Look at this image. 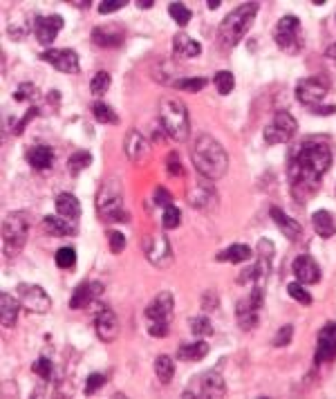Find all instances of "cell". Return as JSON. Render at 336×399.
Segmentation results:
<instances>
[{"label":"cell","mask_w":336,"mask_h":399,"mask_svg":"<svg viewBox=\"0 0 336 399\" xmlns=\"http://www.w3.org/2000/svg\"><path fill=\"white\" fill-rule=\"evenodd\" d=\"M332 166V148L323 139L307 137L290 153V191L296 202H310L319 193L321 179Z\"/></svg>","instance_id":"1"},{"label":"cell","mask_w":336,"mask_h":399,"mask_svg":"<svg viewBox=\"0 0 336 399\" xmlns=\"http://www.w3.org/2000/svg\"><path fill=\"white\" fill-rule=\"evenodd\" d=\"M191 159H193V166L197 173L202 177L211 179V182L224 177L229 170V153L224 150V146L211 135H200L193 141Z\"/></svg>","instance_id":"2"},{"label":"cell","mask_w":336,"mask_h":399,"mask_svg":"<svg viewBox=\"0 0 336 399\" xmlns=\"http://www.w3.org/2000/svg\"><path fill=\"white\" fill-rule=\"evenodd\" d=\"M258 9H260V3H245L222 18V23L218 27L220 50H224V52L233 50V47L245 39L247 32L251 30V25L256 21Z\"/></svg>","instance_id":"3"},{"label":"cell","mask_w":336,"mask_h":399,"mask_svg":"<svg viewBox=\"0 0 336 399\" xmlns=\"http://www.w3.org/2000/svg\"><path fill=\"white\" fill-rule=\"evenodd\" d=\"M159 126L170 139L186 141L191 135V117L184 101L177 97H164L159 101Z\"/></svg>","instance_id":"4"},{"label":"cell","mask_w":336,"mask_h":399,"mask_svg":"<svg viewBox=\"0 0 336 399\" xmlns=\"http://www.w3.org/2000/svg\"><path fill=\"white\" fill-rule=\"evenodd\" d=\"M97 213L101 222H128L123 209V186L119 177H108L97 193Z\"/></svg>","instance_id":"5"},{"label":"cell","mask_w":336,"mask_h":399,"mask_svg":"<svg viewBox=\"0 0 336 399\" xmlns=\"http://www.w3.org/2000/svg\"><path fill=\"white\" fill-rule=\"evenodd\" d=\"M32 218L27 211H12L3 222V251L7 258L18 256L23 251V247L30 236Z\"/></svg>","instance_id":"6"},{"label":"cell","mask_w":336,"mask_h":399,"mask_svg":"<svg viewBox=\"0 0 336 399\" xmlns=\"http://www.w3.org/2000/svg\"><path fill=\"white\" fill-rule=\"evenodd\" d=\"M274 41L285 54L296 56L303 50V27L299 16L287 14L274 27Z\"/></svg>","instance_id":"7"},{"label":"cell","mask_w":336,"mask_h":399,"mask_svg":"<svg viewBox=\"0 0 336 399\" xmlns=\"http://www.w3.org/2000/svg\"><path fill=\"white\" fill-rule=\"evenodd\" d=\"M296 128H299V123H296V119L292 117V112L278 110L263 130L265 144H269V146L287 144V141L296 135Z\"/></svg>","instance_id":"8"},{"label":"cell","mask_w":336,"mask_h":399,"mask_svg":"<svg viewBox=\"0 0 336 399\" xmlns=\"http://www.w3.org/2000/svg\"><path fill=\"white\" fill-rule=\"evenodd\" d=\"M265 305V290L263 285H254L251 294L247 299L238 301V308H236V317L238 323L242 330H254L260 321V310Z\"/></svg>","instance_id":"9"},{"label":"cell","mask_w":336,"mask_h":399,"mask_svg":"<svg viewBox=\"0 0 336 399\" xmlns=\"http://www.w3.org/2000/svg\"><path fill=\"white\" fill-rule=\"evenodd\" d=\"M143 256L150 265H155L159 269H166L173 265V247L164 233H148L143 238Z\"/></svg>","instance_id":"10"},{"label":"cell","mask_w":336,"mask_h":399,"mask_svg":"<svg viewBox=\"0 0 336 399\" xmlns=\"http://www.w3.org/2000/svg\"><path fill=\"white\" fill-rule=\"evenodd\" d=\"M18 301L25 310L34 312V314H45L52 308V299L41 285H30V283H21L18 285Z\"/></svg>","instance_id":"11"},{"label":"cell","mask_w":336,"mask_h":399,"mask_svg":"<svg viewBox=\"0 0 336 399\" xmlns=\"http://www.w3.org/2000/svg\"><path fill=\"white\" fill-rule=\"evenodd\" d=\"M186 202L191 206L200 209V211H211V209L218 206V191L211 179L202 177L195 179L193 184L186 188Z\"/></svg>","instance_id":"12"},{"label":"cell","mask_w":336,"mask_h":399,"mask_svg":"<svg viewBox=\"0 0 336 399\" xmlns=\"http://www.w3.org/2000/svg\"><path fill=\"white\" fill-rule=\"evenodd\" d=\"M328 90H330V83L323 77H310L299 81V85H296V99L312 110L316 106H321V101L328 97Z\"/></svg>","instance_id":"13"},{"label":"cell","mask_w":336,"mask_h":399,"mask_svg":"<svg viewBox=\"0 0 336 399\" xmlns=\"http://www.w3.org/2000/svg\"><path fill=\"white\" fill-rule=\"evenodd\" d=\"M41 61L50 63L52 68H56L63 74H79L81 65H79V54L74 50H67V47H50L41 54Z\"/></svg>","instance_id":"14"},{"label":"cell","mask_w":336,"mask_h":399,"mask_svg":"<svg viewBox=\"0 0 336 399\" xmlns=\"http://www.w3.org/2000/svg\"><path fill=\"white\" fill-rule=\"evenodd\" d=\"M336 357V321L325 323L316 337V350H314V364H328Z\"/></svg>","instance_id":"15"},{"label":"cell","mask_w":336,"mask_h":399,"mask_svg":"<svg viewBox=\"0 0 336 399\" xmlns=\"http://www.w3.org/2000/svg\"><path fill=\"white\" fill-rule=\"evenodd\" d=\"M63 16L59 14H52V16H36L34 18V23H32V30H34V36H36V41L45 45V47H50L54 41H56V36H59V32L63 30Z\"/></svg>","instance_id":"16"},{"label":"cell","mask_w":336,"mask_h":399,"mask_svg":"<svg viewBox=\"0 0 336 399\" xmlns=\"http://www.w3.org/2000/svg\"><path fill=\"white\" fill-rule=\"evenodd\" d=\"M94 332H97V337L103 341V344H112V341H117L119 319L110 308L101 305L97 310V314H94Z\"/></svg>","instance_id":"17"},{"label":"cell","mask_w":336,"mask_h":399,"mask_svg":"<svg viewBox=\"0 0 336 399\" xmlns=\"http://www.w3.org/2000/svg\"><path fill=\"white\" fill-rule=\"evenodd\" d=\"M191 391L200 397H224L227 384H224V379L220 377L218 370H209V373L197 377V384H195V388L191 386Z\"/></svg>","instance_id":"18"},{"label":"cell","mask_w":336,"mask_h":399,"mask_svg":"<svg viewBox=\"0 0 336 399\" xmlns=\"http://www.w3.org/2000/svg\"><path fill=\"white\" fill-rule=\"evenodd\" d=\"M292 272H294L296 281L303 283V285H316V283L321 281V267H319V263H316L312 256H307V254H301L299 258L294 260Z\"/></svg>","instance_id":"19"},{"label":"cell","mask_w":336,"mask_h":399,"mask_svg":"<svg viewBox=\"0 0 336 399\" xmlns=\"http://www.w3.org/2000/svg\"><path fill=\"white\" fill-rule=\"evenodd\" d=\"M103 292V285L101 283H94V281H83L76 285V290L72 292V299H70V308L72 310H83V308H90L97 296Z\"/></svg>","instance_id":"20"},{"label":"cell","mask_w":336,"mask_h":399,"mask_svg":"<svg viewBox=\"0 0 336 399\" xmlns=\"http://www.w3.org/2000/svg\"><path fill=\"white\" fill-rule=\"evenodd\" d=\"M123 150H126L128 159L132 164H141L143 159L148 157L150 153V146H148V139L141 135L139 130H128L126 132V139H123Z\"/></svg>","instance_id":"21"},{"label":"cell","mask_w":336,"mask_h":399,"mask_svg":"<svg viewBox=\"0 0 336 399\" xmlns=\"http://www.w3.org/2000/svg\"><path fill=\"white\" fill-rule=\"evenodd\" d=\"M173 308H175V299L170 292H159L155 299L148 303L146 308V319L148 321H170Z\"/></svg>","instance_id":"22"},{"label":"cell","mask_w":336,"mask_h":399,"mask_svg":"<svg viewBox=\"0 0 336 399\" xmlns=\"http://www.w3.org/2000/svg\"><path fill=\"white\" fill-rule=\"evenodd\" d=\"M123 30L119 25H99L92 30V43L97 47H105V50H110V47H121L123 45Z\"/></svg>","instance_id":"23"},{"label":"cell","mask_w":336,"mask_h":399,"mask_svg":"<svg viewBox=\"0 0 336 399\" xmlns=\"http://www.w3.org/2000/svg\"><path fill=\"white\" fill-rule=\"evenodd\" d=\"M269 215L274 218V222H276L278 229L283 231V236H287V238H290L292 242L303 238V224H301L299 220H294V218L287 215L283 209L272 206V209H269Z\"/></svg>","instance_id":"24"},{"label":"cell","mask_w":336,"mask_h":399,"mask_svg":"<svg viewBox=\"0 0 336 399\" xmlns=\"http://www.w3.org/2000/svg\"><path fill=\"white\" fill-rule=\"evenodd\" d=\"M202 54V45L191 39L188 34L179 32L173 36V56H177V59H197Z\"/></svg>","instance_id":"25"},{"label":"cell","mask_w":336,"mask_h":399,"mask_svg":"<svg viewBox=\"0 0 336 399\" xmlns=\"http://www.w3.org/2000/svg\"><path fill=\"white\" fill-rule=\"evenodd\" d=\"M43 227L54 238H65V236L76 233V220H70V218H63V215H45Z\"/></svg>","instance_id":"26"},{"label":"cell","mask_w":336,"mask_h":399,"mask_svg":"<svg viewBox=\"0 0 336 399\" xmlns=\"http://www.w3.org/2000/svg\"><path fill=\"white\" fill-rule=\"evenodd\" d=\"M27 161H30V166L36 168V170L52 168V164H54V150H52V146L34 144L30 150H27Z\"/></svg>","instance_id":"27"},{"label":"cell","mask_w":336,"mask_h":399,"mask_svg":"<svg viewBox=\"0 0 336 399\" xmlns=\"http://www.w3.org/2000/svg\"><path fill=\"white\" fill-rule=\"evenodd\" d=\"M18 312H21V301L14 299L12 294L7 292L0 294V323H3V328L14 326L18 319Z\"/></svg>","instance_id":"28"},{"label":"cell","mask_w":336,"mask_h":399,"mask_svg":"<svg viewBox=\"0 0 336 399\" xmlns=\"http://www.w3.org/2000/svg\"><path fill=\"white\" fill-rule=\"evenodd\" d=\"M312 227L321 238H332L336 233V218L328 211V209H321V211H314Z\"/></svg>","instance_id":"29"},{"label":"cell","mask_w":336,"mask_h":399,"mask_svg":"<svg viewBox=\"0 0 336 399\" xmlns=\"http://www.w3.org/2000/svg\"><path fill=\"white\" fill-rule=\"evenodd\" d=\"M56 211L63 218H70V220H79L81 215V204L72 193H59L56 195Z\"/></svg>","instance_id":"30"},{"label":"cell","mask_w":336,"mask_h":399,"mask_svg":"<svg viewBox=\"0 0 336 399\" xmlns=\"http://www.w3.org/2000/svg\"><path fill=\"white\" fill-rule=\"evenodd\" d=\"M251 256H254L251 247L238 242V245H231V247H227V249L220 251L215 256V260H220V263H247Z\"/></svg>","instance_id":"31"},{"label":"cell","mask_w":336,"mask_h":399,"mask_svg":"<svg viewBox=\"0 0 336 399\" xmlns=\"http://www.w3.org/2000/svg\"><path fill=\"white\" fill-rule=\"evenodd\" d=\"M209 355V344L204 341H193V344H182L177 348V359L179 361H202Z\"/></svg>","instance_id":"32"},{"label":"cell","mask_w":336,"mask_h":399,"mask_svg":"<svg viewBox=\"0 0 336 399\" xmlns=\"http://www.w3.org/2000/svg\"><path fill=\"white\" fill-rule=\"evenodd\" d=\"M155 375H157V379L161 384H170V379H173V375H175V361H173L168 355H159L157 359H155Z\"/></svg>","instance_id":"33"},{"label":"cell","mask_w":336,"mask_h":399,"mask_svg":"<svg viewBox=\"0 0 336 399\" xmlns=\"http://www.w3.org/2000/svg\"><path fill=\"white\" fill-rule=\"evenodd\" d=\"M92 164V155H90V150H76V153L67 159V170H70V175H79L83 173L85 168H88Z\"/></svg>","instance_id":"34"},{"label":"cell","mask_w":336,"mask_h":399,"mask_svg":"<svg viewBox=\"0 0 336 399\" xmlns=\"http://www.w3.org/2000/svg\"><path fill=\"white\" fill-rule=\"evenodd\" d=\"M213 85H215V90H218L220 94H222V97H227V94H231L233 88H236V77H233V72H229V70H220V72H215Z\"/></svg>","instance_id":"35"},{"label":"cell","mask_w":336,"mask_h":399,"mask_svg":"<svg viewBox=\"0 0 336 399\" xmlns=\"http://www.w3.org/2000/svg\"><path fill=\"white\" fill-rule=\"evenodd\" d=\"M92 115L99 123H117L119 121L117 112H114L108 103H103V101H94L92 103Z\"/></svg>","instance_id":"36"},{"label":"cell","mask_w":336,"mask_h":399,"mask_svg":"<svg viewBox=\"0 0 336 399\" xmlns=\"http://www.w3.org/2000/svg\"><path fill=\"white\" fill-rule=\"evenodd\" d=\"M54 263H56V267H59V269H72L76 265L74 247H61V249L54 254Z\"/></svg>","instance_id":"37"},{"label":"cell","mask_w":336,"mask_h":399,"mask_svg":"<svg viewBox=\"0 0 336 399\" xmlns=\"http://www.w3.org/2000/svg\"><path fill=\"white\" fill-rule=\"evenodd\" d=\"M110 83H112L110 74L105 72V70H99L92 77V81H90V92L94 94V97H101V94H105V92L110 90Z\"/></svg>","instance_id":"38"},{"label":"cell","mask_w":336,"mask_h":399,"mask_svg":"<svg viewBox=\"0 0 336 399\" xmlns=\"http://www.w3.org/2000/svg\"><path fill=\"white\" fill-rule=\"evenodd\" d=\"M287 294L296 301V303H301V305H312V294L307 292L305 287H303V283H299V281H294V283H290L287 285Z\"/></svg>","instance_id":"39"},{"label":"cell","mask_w":336,"mask_h":399,"mask_svg":"<svg viewBox=\"0 0 336 399\" xmlns=\"http://www.w3.org/2000/svg\"><path fill=\"white\" fill-rule=\"evenodd\" d=\"M188 328L195 337H211V335H213V326H211L209 317H193L188 321Z\"/></svg>","instance_id":"40"},{"label":"cell","mask_w":336,"mask_h":399,"mask_svg":"<svg viewBox=\"0 0 336 399\" xmlns=\"http://www.w3.org/2000/svg\"><path fill=\"white\" fill-rule=\"evenodd\" d=\"M179 224H182V211L175 204H168L164 209V215H161V227L164 229H177Z\"/></svg>","instance_id":"41"},{"label":"cell","mask_w":336,"mask_h":399,"mask_svg":"<svg viewBox=\"0 0 336 399\" xmlns=\"http://www.w3.org/2000/svg\"><path fill=\"white\" fill-rule=\"evenodd\" d=\"M168 14H170V18H173V21H175L179 27L188 25V21H191V9H188L186 5H182V3H170V5H168Z\"/></svg>","instance_id":"42"},{"label":"cell","mask_w":336,"mask_h":399,"mask_svg":"<svg viewBox=\"0 0 336 399\" xmlns=\"http://www.w3.org/2000/svg\"><path fill=\"white\" fill-rule=\"evenodd\" d=\"M206 79H200V77H193V79H175L173 81V85H175L177 90H186V92H200L206 88Z\"/></svg>","instance_id":"43"},{"label":"cell","mask_w":336,"mask_h":399,"mask_svg":"<svg viewBox=\"0 0 336 399\" xmlns=\"http://www.w3.org/2000/svg\"><path fill=\"white\" fill-rule=\"evenodd\" d=\"M292 337H294V326H292V323H285V326L276 332L272 344H274V348H285V346L292 344Z\"/></svg>","instance_id":"44"},{"label":"cell","mask_w":336,"mask_h":399,"mask_svg":"<svg viewBox=\"0 0 336 399\" xmlns=\"http://www.w3.org/2000/svg\"><path fill=\"white\" fill-rule=\"evenodd\" d=\"M32 373H36L41 379H47V382H50V377H52V361L47 359V357H38L32 364Z\"/></svg>","instance_id":"45"},{"label":"cell","mask_w":336,"mask_h":399,"mask_svg":"<svg viewBox=\"0 0 336 399\" xmlns=\"http://www.w3.org/2000/svg\"><path fill=\"white\" fill-rule=\"evenodd\" d=\"M16 101H34L36 99V85L34 83H21L14 92Z\"/></svg>","instance_id":"46"},{"label":"cell","mask_w":336,"mask_h":399,"mask_svg":"<svg viewBox=\"0 0 336 399\" xmlns=\"http://www.w3.org/2000/svg\"><path fill=\"white\" fill-rule=\"evenodd\" d=\"M170 332V321H148V335L164 339Z\"/></svg>","instance_id":"47"},{"label":"cell","mask_w":336,"mask_h":399,"mask_svg":"<svg viewBox=\"0 0 336 399\" xmlns=\"http://www.w3.org/2000/svg\"><path fill=\"white\" fill-rule=\"evenodd\" d=\"M105 382H108V379H105V375L92 373L88 379H85V395H94L101 386H105Z\"/></svg>","instance_id":"48"},{"label":"cell","mask_w":336,"mask_h":399,"mask_svg":"<svg viewBox=\"0 0 336 399\" xmlns=\"http://www.w3.org/2000/svg\"><path fill=\"white\" fill-rule=\"evenodd\" d=\"M166 170H168V175H173V177H182L184 175V166H182V161H179V155L177 153H170L166 155Z\"/></svg>","instance_id":"49"},{"label":"cell","mask_w":336,"mask_h":399,"mask_svg":"<svg viewBox=\"0 0 336 399\" xmlns=\"http://www.w3.org/2000/svg\"><path fill=\"white\" fill-rule=\"evenodd\" d=\"M108 245L112 254H121L126 249V236L121 231H108Z\"/></svg>","instance_id":"50"},{"label":"cell","mask_w":336,"mask_h":399,"mask_svg":"<svg viewBox=\"0 0 336 399\" xmlns=\"http://www.w3.org/2000/svg\"><path fill=\"white\" fill-rule=\"evenodd\" d=\"M36 115H38V108H30V110L25 112V117L21 121H14V128H12L14 135H23V130L27 128V123H30Z\"/></svg>","instance_id":"51"},{"label":"cell","mask_w":336,"mask_h":399,"mask_svg":"<svg viewBox=\"0 0 336 399\" xmlns=\"http://www.w3.org/2000/svg\"><path fill=\"white\" fill-rule=\"evenodd\" d=\"M126 7V0H103V3L99 5V14H114L119 12V9Z\"/></svg>","instance_id":"52"},{"label":"cell","mask_w":336,"mask_h":399,"mask_svg":"<svg viewBox=\"0 0 336 399\" xmlns=\"http://www.w3.org/2000/svg\"><path fill=\"white\" fill-rule=\"evenodd\" d=\"M274 251H276V247H274V242H272V240L263 238L260 242H258V256H260V258H265V260H272V258H274Z\"/></svg>","instance_id":"53"},{"label":"cell","mask_w":336,"mask_h":399,"mask_svg":"<svg viewBox=\"0 0 336 399\" xmlns=\"http://www.w3.org/2000/svg\"><path fill=\"white\" fill-rule=\"evenodd\" d=\"M202 310H204V312L218 310V294L215 292H206L204 296H202Z\"/></svg>","instance_id":"54"},{"label":"cell","mask_w":336,"mask_h":399,"mask_svg":"<svg viewBox=\"0 0 336 399\" xmlns=\"http://www.w3.org/2000/svg\"><path fill=\"white\" fill-rule=\"evenodd\" d=\"M155 204H159V206H168V204H173V195L166 191L164 186H157L155 188Z\"/></svg>","instance_id":"55"},{"label":"cell","mask_w":336,"mask_h":399,"mask_svg":"<svg viewBox=\"0 0 336 399\" xmlns=\"http://www.w3.org/2000/svg\"><path fill=\"white\" fill-rule=\"evenodd\" d=\"M152 5H155V3H152V0H139V3H137L139 9H150Z\"/></svg>","instance_id":"56"},{"label":"cell","mask_w":336,"mask_h":399,"mask_svg":"<svg viewBox=\"0 0 336 399\" xmlns=\"http://www.w3.org/2000/svg\"><path fill=\"white\" fill-rule=\"evenodd\" d=\"M325 56H330V59H334V61H336V43L328 47V52H325Z\"/></svg>","instance_id":"57"},{"label":"cell","mask_w":336,"mask_h":399,"mask_svg":"<svg viewBox=\"0 0 336 399\" xmlns=\"http://www.w3.org/2000/svg\"><path fill=\"white\" fill-rule=\"evenodd\" d=\"M220 3H222V0H206V7H209V9H218Z\"/></svg>","instance_id":"58"}]
</instances>
